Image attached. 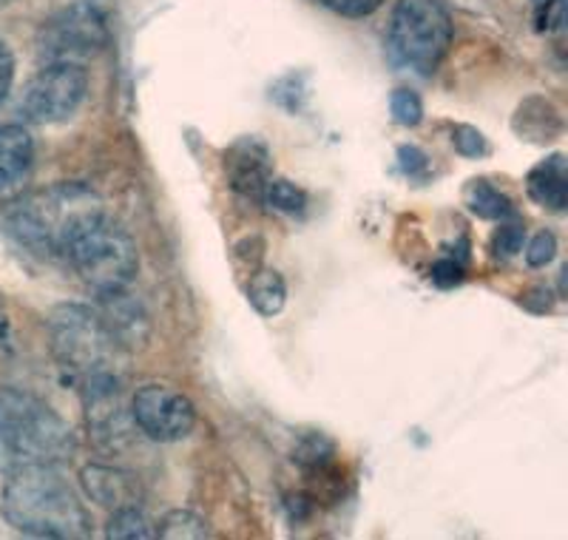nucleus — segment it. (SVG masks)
Returning a JSON list of instances; mask_svg holds the SVG:
<instances>
[{
	"mask_svg": "<svg viewBox=\"0 0 568 540\" xmlns=\"http://www.w3.org/2000/svg\"><path fill=\"white\" fill-rule=\"evenodd\" d=\"M453 146L458 154L464 157H484L486 154V137L480 134L475 126H455L453 131Z\"/></svg>",
	"mask_w": 568,
	"mask_h": 540,
	"instance_id": "nucleus-23",
	"label": "nucleus"
},
{
	"mask_svg": "<svg viewBox=\"0 0 568 540\" xmlns=\"http://www.w3.org/2000/svg\"><path fill=\"white\" fill-rule=\"evenodd\" d=\"M322 3L342 18H367L382 9L384 0H322Z\"/></svg>",
	"mask_w": 568,
	"mask_h": 540,
	"instance_id": "nucleus-25",
	"label": "nucleus"
},
{
	"mask_svg": "<svg viewBox=\"0 0 568 540\" xmlns=\"http://www.w3.org/2000/svg\"><path fill=\"white\" fill-rule=\"evenodd\" d=\"M535 109L537 114H531L529 106H520L515 120V131L517 134L529 137V142L551 140V137L560 131V114H557L555 106H551L549 100H540V97H535Z\"/></svg>",
	"mask_w": 568,
	"mask_h": 540,
	"instance_id": "nucleus-16",
	"label": "nucleus"
},
{
	"mask_svg": "<svg viewBox=\"0 0 568 540\" xmlns=\"http://www.w3.org/2000/svg\"><path fill=\"white\" fill-rule=\"evenodd\" d=\"M34 142L23 126H0V191L29 174Z\"/></svg>",
	"mask_w": 568,
	"mask_h": 540,
	"instance_id": "nucleus-14",
	"label": "nucleus"
},
{
	"mask_svg": "<svg viewBox=\"0 0 568 540\" xmlns=\"http://www.w3.org/2000/svg\"><path fill=\"white\" fill-rule=\"evenodd\" d=\"M98 208L100 200L83 186L45 188L9 208L7 231L29 251L60 259L69 233Z\"/></svg>",
	"mask_w": 568,
	"mask_h": 540,
	"instance_id": "nucleus-4",
	"label": "nucleus"
},
{
	"mask_svg": "<svg viewBox=\"0 0 568 540\" xmlns=\"http://www.w3.org/2000/svg\"><path fill=\"white\" fill-rule=\"evenodd\" d=\"M105 538L109 540H149L156 538L154 523L145 518L140 507L114 509V514L105 523Z\"/></svg>",
	"mask_w": 568,
	"mask_h": 540,
	"instance_id": "nucleus-18",
	"label": "nucleus"
},
{
	"mask_svg": "<svg viewBox=\"0 0 568 540\" xmlns=\"http://www.w3.org/2000/svg\"><path fill=\"white\" fill-rule=\"evenodd\" d=\"M526 191L540 208L551 213H562L568 206V171L566 157L551 154L537 162L526 177Z\"/></svg>",
	"mask_w": 568,
	"mask_h": 540,
	"instance_id": "nucleus-13",
	"label": "nucleus"
},
{
	"mask_svg": "<svg viewBox=\"0 0 568 540\" xmlns=\"http://www.w3.org/2000/svg\"><path fill=\"white\" fill-rule=\"evenodd\" d=\"M433 279L438 284H458L464 279V264L455 262V259H440L433 268Z\"/></svg>",
	"mask_w": 568,
	"mask_h": 540,
	"instance_id": "nucleus-28",
	"label": "nucleus"
},
{
	"mask_svg": "<svg viewBox=\"0 0 568 540\" xmlns=\"http://www.w3.org/2000/svg\"><path fill=\"white\" fill-rule=\"evenodd\" d=\"M398 162H400V171L409 177L415 174H424L426 171V154L420 149H415V146H400L398 149Z\"/></svg>",
	"mask_w": 568,
	"mask_h": 540,
	"instance_id": "nucleus-27",
	"label": "nucleus"
},
{
	"mask_svg": "<svg viewBox=\"0 0 568 540\" xmlns=\"http://www.w3.org/2000/svg\"><path fill=\"white\" fill-rule=\"evenodd\" d=\"M247 299L262 316L282 313L284 302H287V284H284L282 273L271 268L253 270L251 282H247Z\"/></svg>",
	"mask_w": 568,
	"mask_h": 540,
	"instance_id": "nucleus-15",
	"label": "nucleus"
},
{
	"mask_svg": "<svg viewBox=\"0 0 568 540\" xmlns=\"http://www.w3.org/2000/svg\"><path fill=\"white\" fill-rule=\"evenodd\" d=\"M466 206L480 219H500L504 222V219L515 217V206H511L509 197L497 191L486 180L469 182V188H466Z\"/></svg>",
	"mask_w": 568,
	"mask_h": 540,
	"instance_id": "nucleus-17",
	"label": "nucleus"
},
{
	"mask_svg": "<svg viewBox=\"0 0 568 540\" xmlns=\"http://www.w3.org/2000/svg\"><path fill=\"white\" fill-rule=\"evenodd\" d=\"M103 299V324L123 350H136L149 339V313L142 310L136 299L129 297V290L105 293Z\"/></svg>",
	"mask_w": 568,
	"mask_h": 540,
	"instance_id": "nucleus-12",
	"label": "nucleus"
},
{
	"mask_svg": "<svg viewBox=\"0 0 568 540\" xmlns=\"http://www.w3.org/2000/svg\"><path fill=\"white\" fill-rule=\"evenodd\" d=\"M60 259H65L71 270L100 297L129 290L140 270L134 239L103 208L80 219L78 228L65 239Z\"/></svg>",
	"mask_w": 568,
	"mask_h": 540,
	"instance_id": "nucleus-3",
	"label": "nucleus"
},
{
	"mask_svg": "<svg viewBox=\"0 0 568 540\" xmlns=\"http://www.w3.org/2000/svg\"><path fill=\"white\" fill-rule=\"evenodd\" d=\"M453 18L438 0H398L389 18V54L398 66L435 74L453 46Z\"/></svg>",
	"mask_w": 568,
	"mask_h": 540,
	"instance_id": "nucleus-5",
	"label": "nucleus"
},
{
	"mask_svg": "<svg viewBox=\"0 0 568 540\" xmlns=\"http://www.w3.org/2000/svg\"><path fill=\"white\" fill-rule=\"evenodd\" d=\"M85 496L94 503L105 509H125V507H140L142 503V487L140 478L134 472H125L120 467H103V463H89L80 472Z\"/></svg>",
	"mask_w": 568,
	"mask_h": 540,
	"instance_id": "nucleus-10",
	"label": "nucleus"
},
{
	"mask_svg": "<svg viewBox=\"0 0 568 540\" xmlns=\"http://www.w3.org/2000/svg\"><path fill=\"white\" fill-rule=\"evenodd\" d=\"M131 421L151 441L174 444V441H182L194 432L196 407L174 387L145 384L131 399Z\"/></svg>",
	"mask_w": 568,
	"mask_h": 540,
	"instance_id": "nucleus-9",
	"label": "nucleus"
},
{
	"mask_svg": "<svg viewBox=\"0 0 568 540\" xmlns=\"http://www.w3.org/2000/svg\"><path fill=\"white\" fill-rule=\"evenodd\" d=\"M109 43V20L98 3L80 0L45 20L38 34V52L45 63H80Z\"/></svg>",
	"mask_w": 568,
	"mask_h": 540,
	"instance_id": "nucleus-7",
	"label": "nucleus"
},
{
	"mask_svg": "<svg viewBox=\"0 0 568 540\" xmlns=\"http://www.w3.org/2000/svg\"><path fill=\"white\" fill-rule=\"evenodd\" d=\"M89 94L83 63H45L20 97V114L40 126H54L78 114Z\"/></svg>",
	"mask_w": 568,
	"mask_h": 540,
	"instance_id": "nucleus-8",
	"label": "nucleus"
},
{
	"mask_svg": "<svg viewBox=\"0 0 568 540\" xmlns=\"http://www.w3.org/2000/svg\"><path fill=\"white\" fill-rule=\"evenodd\" d=\"M555 253H557L555 233L540 231L535 239H531L529 248H526V262H529L531 268H542V264H549L551 259H555Z\"/></svg>",
	"mask_w": 568,
	"mask_h": 540,
	"instance_id": "nucleus-24",
	"label": "nucleus"
},
{
	"mask_svg": "<svg viewBox=\"0 0 568 540\" xmlns=\"http://www.w3.org/2000/svg\"><path fill=\"white\" fill-rule=\"evenodd\" d=\"M225 171L233 191L262 200V191L271 180V154L258 140H240L225 154Z\"/></svg>",
	"mask_w": 568,
	"mask_h": 540,
	"instance_id": "nucleus-11",
	"label": "nucleus"
},
{
	"mask_svg": "<svg viewBox=\"0 0 568 540\" xmlns=\"http://www.w3.org/2000/svg\"><path fill=\"white\" fill-rule=\"evenodd\" d=\"M12 80H14V60L9 54V49L0 43V103L7 100L9 89H12Z\"/></svg>",
	"mask_w": 568,
	"mask_h": 540,
	"instance_id": "nucleus-29",
	"label": "nucleus"
},
{
	"mask_svg": "<svg viewBox=\"0 0 568 540\" xmlns=\"http://www.w3.org/2000/svg\"><path fill=\"white\" fill-rule=\"evenodd\" d=\"M156 534L165 540H202L211 534V529H207V523L202 521L200 514L187 512V509H174V512L162 518Z\"/></svg>",
	"mask_w": 568,
	"mask_h": 540,
	"instance_id": "nucleus-20",
	"label": "nucleus"
},
{
	"mask_svg": "<svg viewBox=\"0 0 568 540\" xmlns=\"http://www.w3.org/2000/svg\"><path fill=\"white\" fill-rule=\"evenodd\" d=\"M49 330L54 356L78 379L116 376V361L123 356V348L109 333L100 313L83 304H63L49 319Z\"/></svg>",
	"mask_w": 568,
	"mask_h": 540,
	"instance_id": "nucleus-6",
	"label": "nucleus"
},
{
	"mask_svg": "<svg viewBox=\"0 0 568 540\" xmlns=\"http://www.w3.org/2000/svg\"><path fill=\"white\" fill-rule=\"evenodd\" d=\"M3 514L18 532L34 538H85L89 514L58 463H27L9 470Z\"/></svg>",
	"mask_w": 568,
	"mask_h": 540,
	"instance_id": "nucleus-1",
	"label": "nucleus"
},
{
	"mask_svg": "<svg viewBox=\"0 0 568 540\" xmlns=\"http://www.w3.org/2000/svg\"><path fill=\"white\" fill-rule=\"evenodd\" d=\"M78 450L74 432L32 392L0 387V470L63 463Z\"/></svg>",
	"mask_w": 568,
	"mask_h": 540,
	"instance_id": "nucleus-2",
	"label": "nucleus"
},
{
	"mask_svg": "<svg viewBox=\"0 0 568 540\" xmlns=\"http://www.w3.org/2000/svg\"><path fill=\"white\" fill-rule=\"evenodd\" d=\"M535 23L540 32L562 27V0H535Z\"/></svg>",
	"mask_w": 568,
	"mask_h": 540,
	"instance_id": "nucleus-26",
	"label": "nucleus"
},
{
	"mask_svg": "<svg viewBox=\"0 0 568 540\" xmlns=\"http://www.w3.org/2000/svg\"><path fill=\"white\" fill-rule=\"evenodd\" d=\"M389 111H393V120L404 129H415L424 120V103L413 89H395L389 94Z\"/></svg>",
	"mask_w": 568,
	"mask_h": 540,
	"instance_id": "nucleus-21",
	"label": "nucleus"
},
{
	"mask_svg": "<svg viewBox=\"0 0 568 540\" xmlns=\"http://www.w3.org/2000/svg\"><path fill=\"white\" fill-rule=\"evenodd\" d=\"M262 202L271 206L273 211L287 213V217H302L304 208H307V193L298 186H293L291 180H276V177H271L265 191H262Z\"/></svg>",
	"mask_w": 568,
	"mask_h": 540,
	"instance_id": "nucleus-19",
	"label": "nucleus"
},
{
	"mask_svg": "<svg viewBox=\"0 0 568 540\" xmlns=\"http://www.w3.org/2000/svg\"><path fill=\"white\" fill-rule=\"evenodd\" d=\"M524 239H526L524 226H517V222H511V226H500V231H497L495 239H491V253L500 259H511L515 253H520Z\"/></svg>",
	"mask_w": 568,
	"mask_h": 540,
	"instance_id": "nucleus-22",
	"label": "nucleus"
}]
</instances>
